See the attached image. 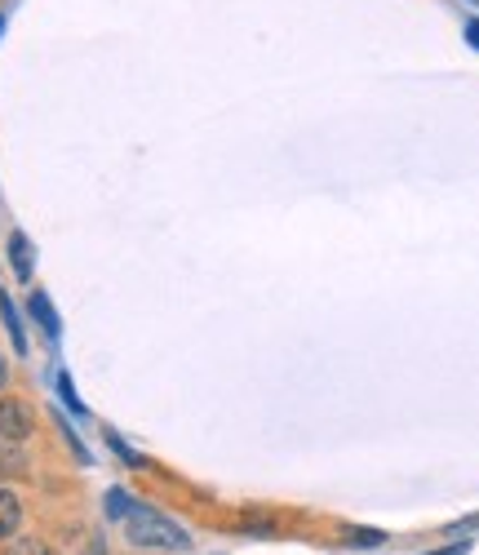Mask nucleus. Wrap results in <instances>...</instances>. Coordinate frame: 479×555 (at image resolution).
Masks as SVG:
<instances>
[{
  "instance_id": "1",
  "label": "nucleus",
  "mask_w": 479,
  "mask_h": 555,
  "mask_svg": "<svg viewBox=\"0 0 479 555\" xmlns=\"http://www.w3.org/2000/svg\"><path fill=\"white\" fill-rule=\"evenodd\" d=\"M125 533H129V542H133V546H156V551H182V546L191 542L173 520H165V516L147 512V506H129V516H125Z\"/></svg>"
},
{
  "instance_id": "2",
  "label": "nucleus",
  "mask_w": 479,
  "mask_h": 555,
  "mask_svg": "<svg viewBox=\"0 0 479 555\" xmlns=\"http://www.w3.org/2000/svg\"><path fill=\"white\" fill-rule=\"evenodd\" d=\"M31 436V409L23 400H0V440H27Z\"/></svg>"
},
{
  "instance_id": "3",
  "label": "nucleus",
  "mask_w": 479,
  "mask_h": 555,
  "mask_svg": "<svg viewBox=\"0 0 479 555\" xmlns=\"http://www.w3.org/2000/svg\"><path fill=\"white\" fill-rule=\"evenodd\" d=\"M18 520H23L18 498H14L10 489H0V538H10V533L18 529Z\"/></svg>"
},
{
  "instance_id": "4",
  "label": "nucleus",
  "mask_w": 479,
  "mask_h": 555,
  "mask_svg": "<svg viewBox=\"0 0 479 555\" xmlns=\"http://www.w3.org/2000/svg\"><path fill=\"white\" fill-rule=\"evenodd\" d=\"M10 262H14V271L23 275V281H31V241L23 236V231L10 236Z\"/></svg>"
},
{
  "instance_id": "5",
  "label": "nucleus",
  "mask_w": 479,
  "mask_h": 555,
  "mask_svg": "<svg viewBox=\"0 0 479 555\" xmlns=\"http://www.w3.org/2000/svg\"><path fill=\"white\" fill-rule=\"evenodd\" d=\"M31 315H36V325L44 334L59 338V315H54V307H50V298H44V294H31Z\"/></svg>"
},
{
  "instance_id": "6",
  "label": "nucleus",
  "mask_w": 479,
  "mask_h": 555,
  "mask_svg": "<svg viewBox=\"0 0 479 555\" xmlns=\"http://www.w3.org/2000/svg\"><path fill=\"white\" fill-rule=\"evenodd\" d=\"M0 315H5V330H10V338H14V351L23 356V351H27V338H23V325H18V311H14L10 294H0Z\"/></svg>"
},
{
  "instance_id": "7",
  "label": "nucleus",
  "mask_w": 479,
  "mask_h": 555,
  "mask_svg": "<svg viewBox=\"0 0 479 555\" xmlns=\"http://www.w3.org/2000/svg\"><path fill=\"white\" fill-rule=\"evenodd\" d=\"M347 542L351 546H381V542H387V533H381V529H351Z\"/></svg>"
},
{
  "instance_id": "8",
  "label": "nucleus",
  "mask_w": 479,
  "mask_h": 555,
  "mask_svg": "<svg viewBox=\"0 0 479 555\" xmlns=\"http://www.w3.org/2000/svg\"><path fill=\"white\" fill-rule=\"evenodd\" d=\"M129 506H133V502H129L120 489L107 493V516H112V520H125V516H129Z\"/></svg>"
},
{
  "instance_id": "9",
  "label": "nucleus",
  "mask_w": 479,
  "mask_h": 555,
  "mask_svg": "<svg viewBox=\"0 0 479 555\" xmlns=\"http://www.w3.org/2000/svg\"><path fill=\"white\" fill-rule=\"evenodd\" d=\"M10 555H54V551L44 546V542H36V538H23V542L10 546Z\"/></svg>"
},
{
  "instance_id": "10",
  "label": "nucleus",
  "mask_w": 479,
  "mask_h": 555,
  "mask_svg": "<svg viewBox=\"0 0 479 555\" xmlns=\"http://www.w3.org/2000/svg\"><path fill=\"white\" fill-rule=\"evenodd\" d=\"M59 391H63V400H67L72 413H85V404H80V396L72 391V378H67V374H59Z\"/></svg>"
},
{
  "instance_id": "11",
  "label": "nucleus",
  "mask_w": 479,
  "mask_h": 555,
  "mask_svg": "<svg viewBox=\"0 0 479 555\" xmlns=\"http://www.w3.org/2000/svg\"><path fill=\"white\" fill-rule=\"evenodd\" d=\"M430 555H466V542H457V546H444V551H430Z\"/></svg>"
},
{
  "instance_id": "12",
  "label": "nucleus",
  "mask_w": 479,
  "mask_h": 555,
  "mask_svg": "<svg viewBox=\"0 0 479 555\" xmlns=\"http://www.w3.org/2000/svg\"><path fill=\"white\" fill-rule=\"evenodd\" d=\"M466 40H470L475 50H479V23H466Z\"/></svg>"
},
{
  "instance_id": "13",
  "label": "nucleus",
  "mask_w": 479,
  "mask_h": 555,
  "mask_svg": "<svg viewBox=\"0 0 479 555\" xmlns=\"http://www.w3.org/2000/svg\"><path fill=\"white\" fill-rule=\"evenodd\" d=\"M0 383H5V356H0Z\"/></svg>"
},
{
  "instance_id": "14",
  "label": "nucleus",
  "mask_w": 479,
  "mask_h": 555,
  "mask_svg": "<svg viewBox=\"0 0 479 555\" xmlns=\"http://www.w3.org/2000/svg\"><path fill=\"white\" fill-rule=\"evenodd\" d=\"M89 555H103V542H93V551Z\"/></svg>"
},
{
  "instance_id": "15",
  "label": "nucleus",
  "mask_w": 479,
  "mask_h": 555,
  "mask_svg": "<svg viewBox=\"0 0 479 555\" xmlns=\"http://www.w3.org/2000/svg\"><path fill=\"white\" fill-rule=\"evenodd\" d=\"M0 27H5V18H0Z\"/></svg>"
}]
</instances>
